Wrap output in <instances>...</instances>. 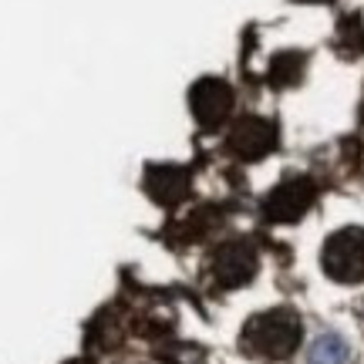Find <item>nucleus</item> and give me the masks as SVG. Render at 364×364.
I'll return each mask as SVG.
<instances>
[{"label": "nucleus", "mask_w": 364, "mask_h": 364, "mask_svg": "<svg viewBox=\"0 0 364 364\" xmlns=\"http://www.w3.org/2000/svg\"><path fill=\"white\" fill-rule=\"evenodd\" d=\"M300 317L294 311H267V314H257L253 321L247 324L243 331V348L250 354H260L267 361H284L290 354L297 351L300 344Z\"/></svg>", "instance_id": "obj_1"}, {"label": "nucleus", "mask_w": 364, "mask_h": 364, "mask_svg": "<svg viewBox=\"0 0 364 364\" xmlns=\"http://www.w3.org/2000/svg\"><path fill=\"white\" fill-rule=\"evenodd\" d=\"M324 270L338 284L364 280V230H341L324 243Z\"/></svg>", "instance_id": "obj_2"}, {"label": "nucleus", "mask_w": 364, "mask_h": 364, "mask_svg": "<svg viewBox=\"0 0 364 364\" xmlns=\"http://www.w3.org/2000/svg\"><path fill=\"white\" fill-rule=\"evenodd\" d=\"M193 108H196V118H199L203 125L216 129V125L226 122V115L233 112V91L216 78L199 81L193 91Z\"/></svg>", "instance_id": "obj_3"}, {"label": "nucleus", "mask_w": 364, "mask_h": 364, "mask_svg": "<svg viewBox=\"0 0 364 364\" xmlns=\"http://www.w3.org/2000/svg\"><path fill=\"white\" fill-rule=\"evenodd\" d=\"M273 142H277V132H273V125L263 122V118L240 122L233 129V135H230V149L243 159H263L273 149Z\"/></svg>", "instance_id": "obj_4"}, {"label": "nucleus", "mask_w": 364, "mask_h": 364, "mask_svg": "<svg viewBox=\"0 0 364 364\" xmlns=\"http://www.w3.org/2000/svg\"><path fill=\"white\" fill-rule=\"evenodd\" d=\"M314 203V186L307 179H290L284 186H277L273 196L267 199V213L273 220H297L304 216V209Z\"/></svg>", "instance_id": "obj_5"}, {"label": "nucleus", "mask_w": 364, "mask_h": 364, "mask_svg": "<svg viewBox=\"0 0 364 364\" xmlns=\"http://www.w3.org/2000/svg\"><path fill=\"white\" fill-rule=\"evenodd\" d=\"M253 253H250L243 243H233V247H226L216 253V280L223 287H240L247 284L250 277H253Z\"/></svg>", "instance_id": "obj_6"}, {"label": "nucleus", "mask_w": 364, "mask_h": 364, "mask_svg": "<svg viewBox=\"0 0 364 364\" xmlns=\"http://www.w3.org/2000/svg\"><path fill=\"white\" fill-rule=\"evenodd\" d=\"M149 189L159 203H176L182 193H186V172L179 169H156L152 179H149Z\"/></svg>", "instance_id": "obj_7"}, {"label": "nucleus", "mask_w": 364, "mask_h": 364, "mask_svg": "<svg viewBox=\"0 0 364 364\" xmlns=\"http://www.w3.org/2000/svg\"><path fill=\"white\" fill-rule=\"evenodd\" d=\"M348 358H351V351L338 334H324L311 348V364H348Z\"/></svg>", "instance_id": "obj_8"}]
</instances>
